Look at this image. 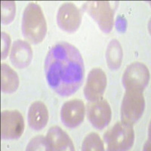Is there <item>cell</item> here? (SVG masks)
<instances>
[{
	"label": "cell",
	"mask_w": 151,
	"mask_h": 151,
	"mask_svg": "<svg viewBox=\"0 0 151 151\" xmlns=\"http://www.w3.org/2000/svg\"><path fill=\"white\" fill-rule=\"evenodd\" d=\"M47 82L60 96L73 94L82 86L84 64L79 50L70 43L60 42L48 51L45 60Z\"/></svg>",
	"instance_id": "1"
},
{
	"label": "cell",
	"mask_w": 151,
	"mask_h": 151,
	"mask_svg": "<svg viewBox=\"0 0 151 151\" xmlns=\"http://www.w3.org/2000/svg\"><path fill=\"white\" fill-rule=\"evenodd\" d=\"M26 150H48L46 139L42 135H38L30 140Z\"/></svg>",
	"instance_id": "19"
},
{
	"label": "cell",
	"mask_w": 151,
	"mask_h": 151,
	"mask_svg": "<svg viewBox=\"0 0 151 151\" xmlns=\"http://www.w3.org/2000/svg\"><path fill=\"white\" fill-rule=\"evenodd\" d=\"M112 112L109 103L104 98L90 102L87 106V117L95 129L101 130L111 120Z\"/></svg>",
	"instance_id": "9"
},
{
	"label": "cell",
	"mask_w": 151,
	"mask_h": 151,
	"mask_svg": "<svg viewBox=\"0 0 151 151\" xmlns=\"http://www.w3.org/2000/svg\"><path fill=\"white\" fill-rule=\"evenodd\" d=\"M82 150L103 151L104 150V146L100 136L95 132H91L85 137L82 145Z\"/></svg>",
	"instance_id": "17"
},
{
	"label": "cell",
	"mask_w": 151,
	"mask_h": 151,
	"mask_svg": "<svg viewBox=\"0 0 151 151\" xmlns=\"http://www.w3.org/2000/svg\"><path fill=\"white\" fill-rule=\"evenodd\" d=\"M123 53L120 43L116 40H112L109 43L106 52V59L108 67L113 70L120 67Z\"/></svg>",
	"instance_id": "16"
},
{
	"label": "cell",
	"mask_w": 151,
	"mask_h": 151,
	"mask_svg": "<svg viewBox=\"0 0 151 151\" xmlns=\"http://www.w3.org/2000/svg\"><path fill=\"white\" fill-rule=\"evenodd\" d=\"M106 86V76L100 68L92 69L88 73L84 88V94L90 102L95 101L103 96Z\"/></svg>",
	"instance_id": "10"
},
{
	"label": "cell",
	"mask_w": 151,
	"mask_h": 151,
	"mask_svg": "<svg viewBox=\"0 0 151 151\" xmlns=\"http://www.w3.org/2000/svg\"><path fill=\"white\" fill-rule=\"evenodd\" d=\"M21 29L24 38L32 44L42 42L47 33V24L41 8L29 3L23 14Z\"/></svg>",
	"instance_id": "2"
},
{
	"label": "cell",
	"mask_w": 151,
	"mask_h": 151,
	"mask_svg": "<svg viewBox=\"0 0 151 151\" xmlns=\"http://www.w3.org/2000/svg\"><path fill=\"white\" fill-rule=\"evenodd\" d=\"M15 12L14 2H2V24H10L14 20Z\"/></svg>",
	"instance_id": "18"
},
{
	"label": "cell",
	"mask_w": 151,
	"mask_h": 151,
	"mask_svg": "<svg viewBox=\"0 0 151 151\" xmlns=\"http://www.w3.org/2000/svg\"><path fill=\"white\" fill-rule=\"evenodd\" d=\"M33 58V51L27 42L17 40L12 45L10 59L13 66L19 69L25 68Z\"/></svg>",
	"instance_id": "13"
},
{
	"label": "cell",
	"mask_w": 151,
	"mask_h": 151,
	"mask_svg": "<svg viewBox=\"0 0 151 151\" xmlns=\"http://www.w3.org/2000/svg\"><path fill=\"white\" fill-rule=\"evenodd\" d=\"M145 108L143 91L129 90L125 91L121 105L122 122L133 125L139 120Z\"/></svg>",
	"instance_id": "4"
},
{
	"label": "cell",
	"mask_w": 151,
	"mask_h": 151,
	"mask_svg": "<svg viewBox=\"0 0 151 151\" xmlns=\"http://www.w3.org/2000/svg\"><path fill=\"white\" fill-rule=\"evenodd\" d=\"M104 139L108 150H128L134 144V129L130 124L124 122H117L105 133Z\"/></svg>",
	"instance_id": "3"
},
{
	"label": "cell",
	"mask_w": 151,
	"mask_h": 151,
	"mask_svg": "<svg viewBox=\"0 0 151 151\" xmlns=\"http://www.w3.org/2000/svg\"><path fill=\"white\" fill-rule=\"evenodd\" d=\"M24 130V121L21 113L17 110H5L1 113L2 139H17Z\"/></svg>",
	"instance_id": "7"
},
{
	"label": "cell",
	"mask_w": 151,
	"mask_h": 151,
	"mask_svg": "<svg viewBox=\"0 0 151 151\" xmlns=\"http://www.w3.org/2000/svg\"><path fill=\"white\" fill-rule=\"evenodd\" d=\"M83 8L96 21L100 29L105 33L111 32L113 27L114 9L110 2L94 1L87 2Z\"/></svg>",
	"instance_id": "5"
},
{
	"label": "cell",
	"mask_w": 151,
	"mask_h": 151,
	"mask_svg": "<svg viewBox=\"0 0 151 151\" xmlns=\"http://www.w3.org/2000/svg\"><path fill=\"white\" fill-rule=\"evenodd\" d=\"M48 150H74L72 140L58 126L50 128L45 137Z\"/></svg>",
	"instance_id": "12"
},
{
	"label": "cell",
	"mask_w": 151,
	"mask_h": 151,
	"mask_svg": "<svg viewBox=\"0 0 151 151\" xmlns=\"http://www.w3.org/2000/svg\"><path fill=\"white\" fill-rule=\"evenodd\" d=\"M122 81L125 91L134 90L143 91L149 83V70L142 63H132L125 69Z\"/></svg>",
	"instance_id": "6"
},
{
	"label": "cell",
	"mask_w": 151,
	"mask_h": 151,
	"mask_svg": "<svg viewBox=\"0 0 151 151\" xmlns=\"http://www.w3.org/2000/svg\"><path fill=\"white\" fill-rule=\"evenodd\" d=\"M85 104L79 99L67 101L62 106L60 119L65 126L74 129L80 125L84 120Z\"/></svg>",
	"instance_id": "11"
},
{
	"label": "cell",
	"mask_w": 151,
	"mask_h": 151,
	"mask_svg": "<svg viewBox=\"0 0 151 151\" xmlns=\"http://www.w3.org/2000/svg\"><path fill=\"white\" fill-rule=\"evenodd\" d=\"M1 69L2 92L5 94H12L15 92L19 86V78L17 73L5 64H2Z\"/></svg>",
	"instance_id": "15"
},
{
	"label": "cell",
	"mask_w": 151,
	"mask_h": 151,
	"mask_svg": "<svg viewBox=\"0 0 151 151\" xmlns=\"http://www.w3.org/2000/svg\"><path fill=\"white\" fill-rule=\"evenodd\" d=\"M2 55L1 58L2 60H4L7 58L9 55V48L11 44V38L6 33L2 32Z\"/></svg>",
	"instance_id": "20"
},
{
	"label": "cell",
	"mask_w": 151,
	"mask_h": 151,
	"mask_svg": "<svg viewBox=\"0 0 151 151\" xmlns=\"http://www.w3.org/2000/svg\"><path fill=\"white\" fill-rule=\"evenodd\" d=\"M29 127L35 131H40L46 126L48 121V111L42 101L33 102L29 106L27 115Z\"/></svg>",
	"instance_id": "14"
},
{
	"label": "cell",
	"mask_w": 151,
	"mask_h": 151,
	"mask_svg": "<svg viewBox=\"0 0 151 151\" xmlns=\"http://www.w3.org/2000/svg\"><path fill=\"white\" fill-rule=\"evenodd\" d=\"M82 21L81 12L72 2L60 5L57 14V23L62 30L73 33L79 29Z\"/></svg>",
	"instance_id": "8"
}]
</instances>
